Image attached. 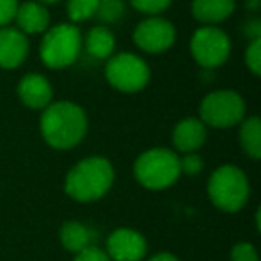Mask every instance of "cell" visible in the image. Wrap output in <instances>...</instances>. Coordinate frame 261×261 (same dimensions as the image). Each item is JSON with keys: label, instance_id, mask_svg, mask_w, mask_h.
<instances>
[{"label": "cell", "instance_id": "obj_1", "mask_svg": "<svg viewBox=\"0 0 261 261\" xmlns=\"http://www.w3.org/2000/svg\"><path fill=\"white\" fill-rule=\"evenodd\" d=\"M40 133L52 149L70 150L84 140L88 116L81 106L70 100H52L40 118Z\"/></svg>", "mask_w": 261, "mask_h": 261}, {"label": "cell", "instance_id": "obj_2", "mask_svg": "<svg viewBox=\"0 0 261 261\" xmlns=\"http://www.w3.org/2000/svg\"><path fill=\"white\" fill-rule=\"evenodd\" d=\"M115 181V168L104 156H90L81 160L68 170L65 179V192L77 202H93L111 190Z\"/></svg>", "mask_w": 261, "mask_h": 261}, {"label": "cell", "instance_id": "obj_3", "mask_svg": "<svg viewBox=\"0 0 261 261\" xmlns=\"http://www.w3.org/2000/svg\"><path fill=\"white\" fill-rule=\"evenodd\" d=\"M83 50V34L75 23H58L43 33L40 43V59L47 68H68Z\"/></svg>", "mask_w": 261, "mask_h": 261}, {"label": "cell", "instance_id": "obj_4", "mask_svg": "<svg viewBox=\"0 0 261 261\" xmlns=\"http://www.w3.org/2000/svg\"><path fill=\"white\" fill-rule=\"evenodd\" d=\"M207 195L215 207L225 213H236L249 200L250 182L242 168L234 165H224L210 175Z\"/></svg>", "mask_w": 261, "mask_h": 261}, {"label": "cell", "instance_id": "obj_5", "mask_svg": "<svg viewBox=\"0 0 261 261\" xmlns=\"http://www.w3.org/2000/svg\"><path fill=\"white\" fill-rule=\"evenodd\" d=\"M136 181L147 190H167L181 177L179 156L175 150L156 147L138 156L135 163Z\"/></svg>", "mask_w": 261, "mask_h": 261}, {"label": "cell", "instance_id": "obj_6", "mask_svg": "<svg viewBox=\"0 0 261 261\" xmlns=\"http://www.w3.org/2000/svg\"><path fill=\"white\" fill-rule=\"evenodd\" d=\"M245 118V102L232 90H217L202 98L199 106V120L206 127L229 129Z\"/></svg>", "mask_w": 261, "mask_h": 261}, {"label": "cell", "instance_id": "obj_7", "mask_svg": "<svg viewBox=\"0 0 261 261\" xmlns=\"http://www.w3.org/2000/svg\"><path fill=\"white\" fill-rule=\"evenodd\" d=\"M106 79L122 93H138L150 81V68L140 56L133 52L113 54L106 63Z\"/></svg>", "mask_w": 261, "mask_h": 261}, {"label": "cell", "instance_id": "obj_8", "mask_svg": "<svg viewBox=\"0 0 261 261\" xmlns=\"http://www.w3.org/2000/svg\"><path fill=\"white\" fill-rule=\"evenodd\" d=\"M190 50L202 68H218L229 59L231 40L217 25H202L193 33Z\"/></svg>", "mask_w": 261, "mask_h": 261}, {"label": "cell", "instance_id": "obj_9", "mask_svg": "<svg viewBox=\"0 0 261 261\" xmlns=\"http://www.w3.org/2000/svg\"><path fill=\"white\" fill-rule=\"evenodd\" d=\"M175 27L172 22L161 18V16H150L136 25L133 33L136 47L142 48L147 54H161L168 50L175 41Z\"/></svg>", "mask_w": 261, "mask_h": 261}, {"label": "cell", "instance_id": "obj_10", "mask_svg": "<svg viewBox=\"0 0 261 261\" xmlns=\"http://www.w3.org/2000/svg\"><path fill=\"white\" fill-rule=\"evenodd\" d=\"M106 254L111 261H142L147 256V240L136 229L118 227L108 236Z\"/></svg>", "mask_w": 261, "mask_h": 261}, {"label": "cell", "instance_id": "obj_11", "mask_svg": "<svg viewBox=\"0 0 261 261\" xmlns=\"http://www.w3.org/2000/svg\"><path fill=\"white\" fill-rule=\"evenodd\" d=\"M29 56V40L16 27H0V68L15 70Z\"/></svg>", "mask_w": 261, "mask_h": 261}, {"label": "cell", "instance_id": "obj_12", "mask_svg": "<svg viewBox=\"0 0 261 261\" xmlns=\"http://www.w3.org/2000/svg\"><path fill=\"white\" fill-rule=\"evenodd\" d=\"M16 93L23 106L31 109H41L43 111L54 97L50 81L41 73H27L20 79L16 86Z\"/></svg>", "mask_w": 261, "mask_h": 261}, {"label": "cell", "instance_id": "obj_13", "mask_svg": "<svg viewBox=\"0 0 261 261\" xmlns=\"http://www.w3.org/2000/svg\"><path fill=\"white\" fill-rule=\"evenodd\" d=\"M16 29L22 31L25 36L29 34H43L50 23V13L47 6L38 2V0H25L18 4L15 13Z\"/></svg>", "mask_w": 261, "mask_h": 261}, {"label": "cell", "instance_id": "obj_14", "mask_svg": "<svg viewBox=\"0 0 261 261\" xmlns=\"http://www.w3.org/2000/svg\"><path fill=\"white\" fill-rule=\"evenodd\" d=\"M207 136L206 125L199 118H185L172 130V145L182 154L197 152Z\"/></svg>", "mask_w": 261, "mask_h": 261}, {"label": "cell", "instance_id": "obj_15", "mask_svg": "<svg viewBox=\"0 0 261 261\" xmlns=\"http://www.w3.org/2000/svg\"><path fill=\"white\" fill-rule=\"evenodd\" d=\"M236 0H193L192 15L204 25H218L232 15Z\"/></svg>", "mask_w": 261, "mask_h": 261}, {"label": "cell", "instance_id": "obj_16", "mask_svg": "<svg viewBox=\"0 0 261 261\" xmlns=\"http://www.w3.org/2000/svg\"><path fill=\"white\" fill-rule=\"evenodd\" d=\"M115 36L106 25H97L83 38V48L95 59H109L115 54Z\"/></svg>", "mask_w": 261, "mask_h": 261}, {"label": "cell", "instance_id": "obj_17", "mask_svg": "<svg viewBox=\"0 0 261 261\" xmlns=\"http://www.w3.org/2000/svg\"><path fill=\"white\" fill-rule=\"evenodd\" d=\"M93 231H91L88 225L81 224L75 220H68L61 225L59 229V240H61V245L65 247L68 252H81L86 247L93 245Z\"/></svg>", "mask_w": 261, "mask_h": 261}, {"label": "cell", "instance_id": "obj_18", "mask_svg": "<svg viewBox=\"0 0 261 261\" xmlns=\"http://www.w3.org/2000/svg\"><path fill=\"white\" fill-rule=\"evenodd\" d=\"M240 127V145L243 152L252 160L261 158V120L257 116L243 118Z\"/></svg>", "mask_w": 261, "mask_h": 261}, {"label": "cell", "instance_id": "obj_19", "mask_svg": "<svg viewBox=\"0 0 261 261\" xmlns=\"http://www.w3.org/2000/svg\"><path fill=\"white\" fill-rule=\"evenodd\" d=\"M97 8L98 0H66V13L72 23H81L95 18Z\"/></svg>", "mask_w": 261, "mask_h": 261}, {"label": "cell", "instance_id": "obj_20", "mask_svg": "<svg viewBox=\"0 0 261 261\" xmlns=\"http://www.w3.org/2000/svg\"><path fill=\"white\" fill-rule=\"evenodd\" d=\"M125 16V2L123 0H98L95 18L102 23H115Z\"/></svg>", "mask_w": 261, "mask_h": 261}, {"label": "cell", "instance_id": "obj_21", "mask_svg": "<svg viewBox=\"0 0 261 261\" xmlns=\"http://www.w3.org/2000/svg\"><path fill=\"white\" fill-rule=\"evenodd\" d=\"M129 2L136 11L143 13V15H150V16L161 15V13L167 11L168 6L172 4V0H129Z\"/></svg>", "mask_w": 261, "mask_h": 261}, {"label": "cell", "instance_id": "obj_22", "mask_svg": "<svg viewBox=\"0 0 261 261\" xmlns=\"http://www.w3.org/2000/svg\"><path fill=\"white\" fill-rule=\"evenodd\" d=\"M245 65L254 75H259L261 72V38H254L245 50Z\"/></svg>", "mask_w": 261, "mask_h": 261}, {"label": "cell", "instance_id": "obj_23", "mask_svg": "<svg viewBox=\"0 0 261 261\" xmlns=\"http://www.w3.org/2000/svg\"><path fill=\"white\" fill-rule=\"evenodd\" d=\"M231 261H259V256L252 243L238 242L231 249Z\"/></svg>", "mask_w": 261, "mask_h": 261}, {"label": "cell", "instance_id": "obj_24", "mask_svg": "<svg viewBox=\"0 0 261 261\" xmlns=\"http://www.w3.org/2000/svg\"><path fill=\"white\" fill-rule=\"evenodd\" d=\"M204 163L200 160V156L197 152H190L185 154L182 158H179V168H181V175H197L200 170H202Z\"/></svg>", "mask_w": 261, "mask_h": 261}, {"label": "cell", "instance_id": "obj_25", "mask_svg": "<svg viewBox=\"0 0 261 261\" xmlns=\"http://www.w3.org/2000/svg\"><path fill=\"white\" fill-rule=\"evenodd\" d=\"M73 261H111L109 256L106 254V250H102L97 245H90L84 250L75 254V259Z\"/></svg>", "mask_w": 261, "mask_h": 261}, {"label": "cell", "instance_id": "obj_26", "mask_svg": "<svg viewBox=\"0 0 261 261\" xmlns=\"http://www.w3.org/2000/svg\"><path fill=\"white\" fill-rule=\"evenodd\" d=\"M18 0H0V27H6L15 20Z\"/></svg>", "mask_w": 261, "mask_h": 261}, {"label": "cell", "instance_id": "obj_27", "mask_svg": "<svg viewBox=\"0 0 261 261\" xmlns=\"http://www.w3.org/2000/svg\"><path fill=\"white\" fill-rule=\"evenodd\" d=\"M149 261H181V259L170 252H160V254H154Z\"/></svg>", "mask_w": 261, "mask_h": 261}, {"label": "cell", "instance_id": "obj_28", "mask_svg": "<svg viewBox=\"0 0 261 261\" xmlns=\"http://www.w3.org/2000/svg\"><path fill=\"white\" fill-rule=\"evenodd\" d=\"M38 2H41V4H56V2H59V0H38Z\"/></svg>", "mask_w": 261, "mask_h": 261}]
</instances>
